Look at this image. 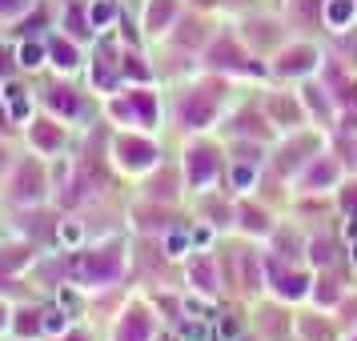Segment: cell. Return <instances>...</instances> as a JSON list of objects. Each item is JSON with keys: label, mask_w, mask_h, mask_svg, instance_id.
<instances>
[{"label": "cell", "mask_w": 357, "mask_h": 341, "mask_svg": "<svg viewBox=\"0 0 357 341\" xmlns=\"http://www.w3.org/2000/svg\"><path fill=\"white\" fill-rule=\"evenodd\" d=\"M157 157H161V149L153 145L149 137H132V132H125V137H116L113 141V161L125 169V173H149L153 165H157Z\"/></svg>", "instance_id": "obj_4"}, {"label": "cell", "mask_w": 357, "mask_h": 341, "mask_svg": "<svg viewBox=\"0 0 357 341\" xmlns=\"http://www.w3.org/2000/svg\"><path fill=\"white\" fill-rule=\"evenodd\" d=\"M189 281H193L201 293H217V265H213L209 257H193V265H189Z\"/></svg>", "instance_id": "obj_18"}, {"label": "cell", "mask_w": 357, "mask_h": 341, "mask_svg": "<svg viewBox=\"0 0 357 341\" xmlns=\"http://www.w3.org/2000/svg\"><path fill=\"white\" fill-rule=\"evenodd\" d=\"M181 341H205L209 338V325H205V317H189V321H181Z\"/></svg>", "instance_id": "obj_25"}, {"label": "cell", "mask_w": 357, "mask_h": 341, "mask_svg": "<svg viewBox=\"0 0 357 341\" xmlns=\"http://www.w3.org/2000/svg\"><path fill=\"white\" fill-rule=\"evenodd\" d=\"M33 8V0H0V20H20Z\"/></svg>", "instance_id": "obj_27"}, {"label": "cell", "mask_w": 357, "mask_h": 341, "mask_svg": "<svg viewBox=\"0 0 357 341\" xmlns=\"http://www.w3.org/2000/svg\"><path fill=\"white\" fill-rule=\"evenodd\" d=\"M337 177V169L325 161V165H313V173H309V185H329V181Z\"/></svg>", "instance_id": "obj_28"}, {"label": "cell", "mask_w": 357, "mask_h": 341, "mask_svg": "<svg viewBox=\"0 0 357 341\" xmlns=\"http://www.w3.org/2000/svg\"><path fill=\"white\" fill-rule=\"evenodd\" d=\"M24 129H29V149L36 157H61L65 153L68 132L61 125V116H33Z\"/></svg>", "instance_id": "obj_5"}, {"label": "cell", "mask_w": 357, "mask_h": 341, "mask_svg": "<svg viewBox=\"0 0 357 341\" xmlns=\"http://www.w3.org/2000/svg\"><path fill=\"white\" fill-rule=\"evenodd\" d=\"M217 338L233 341V338H237V321H221V325H217Z\"/></svg>", "instance_id": "obj_33"}, {"label": "cell", "mask_w": 357, "mask_h": 341, "mask_svg": "<svg viewBox=\"0 0 357 341\" xmlns=\"http://www.w3.org/2000/svg\"><path fill=\"white\" fill-rule=\"evenodd\" d=\"M317 65V52L309 49V45H297V49H289L285 52V56H281V73H285V77H301V73H309V68Z\"/></svg>", "instance_id": "obj_17"}, {"label": "cell", "mask_w": 357, "mask_h": 341, "mask_svg": "<svg viewBox=\"0 0 357 341\" xmlns=\"http://www.w3.org/2000/svg\"><path fill=\"white\" fill-rule=\"evenodd\" d=\"M273 113H277V116H289V121H293V116H297V105L281 97V100H273Z\"/></svg>", "instance_id": "obj_31"}, {"label": "cell", "mask_w": 357, "mask_h": 341, "mask_svg": "<svg viewBox=\"0 0 357 341\" xmlns=\"http://www.w3.org/2000/svg\"><path fill=\"white\" fill-rule=\"evenodd\" d=\"M253 181H257V173H253V165H237V169H233V185H237V189H249Z\"/></svg>", "instance_id": "obj_29"}, {"label": "cell", "mask_w": 357, "mask_h": 341, "mask_svg": "<svg viewBox=\"0 0 357 341\" xmlns=\"http://www.w3.org/2000/svg\"><path fill=\"white\" fill-rule=\"evenodd\" d=\"M17 341H36L45 338V309H13V329Z\"/></svg>", "instance_id": "obj_13"}, {"label": "cell", "mask_w": 357, "mask_h": 341, "mask_svg": "<svg viewBox=\"0 0 357 341\" xmlns=\"http://www.w3.org/2000/svg\"><path fill=\"white\" fill-rule=\"evenodd\" d=\"M309 249H313V261H317V265H325V261H329V245H325V241H313Z\"/></svg>", "instance_id": "obj_35"}, {"label": "cell", "mask_w": 357, "mask_h": 341, "mask_svg": "<svg viewBox=\"0 0 357 341\" xmlns=\"http://www.w3.org/2000/svg\"><path fill=\"white\" fill-rule=\"evenodd\" d=\"M209 241H213V233H209V229H197V233H193V245H201V249H205Z\"/></svg>", "instance_id": "obj_38"}, {"label": "cell", "mask_w": 357, "mask_h": 341, "mask_svg": "<svg viewBox=\"0 0 357 341\" xmlns=\"http://www.w3.org/2000/svg\"><path fill=\"white\" fill-rule=\"evenodd\" d=\"M354 13H357L354 0H329V4H325V24H329V29H345V24L354 20Z\"/></svg>", "instance_id": "obj_20"}, {"label": "cell", "mask_w": 357, "mask_h": 341, "mask_svg": "<svg viewBox=\"0 0 357 341\" xmlns=\"http://www.w3.org/2000/svg\"><path fill=\"white\" fill-rule=\"evenodd\" d=\"M241 217H245V229H265V217H261V213H253V209H245Z\"/></svg>", "instance_id": "obj_34"}, {"label": "cell", "mask_w": 357, "mask_h": 341, "mask_svg": "<svg viewBox=\"0 0 357 341\" xmlns=\"http://www.w3.org/2000/svg\"><path fill=\"white\" fill-rule=\"evenodd\" d=\"M189 245H193V233H185V229H173V233L165 237L169 257H185V253H189Z\"/></svg>", "instance_id": "obj_24"}, {"label": "cell", "mask_w": 357, "mask_h": 341, "mask_svg": "<svg viewBox=\"0 0 357 341\" xmlns=\"http://www.w3.org/2000/svg\"><path fill=\"white\" fill-rule=\"evenodd\" d=\"M121 73L132 77V81H149V68L141 65V56H137V52H125V56H121Z\"/></svg>", "instance_id": "obj_26"}, {"label": "cell", "mask_w": 357, "mask_h": 341, "mask_svg": "<svg viewBox=\"0 0 357 341\" xmlns=\"http://www.w3.org/2000/svg\"><path fill=\"white\" fill-rule=\"evenodd\" d=\"M73 321H68V309H45V338H61L68 333Z\"/></svg>", "instance_id": "obj_23"}, {"label": "cell", "mask_w": 357, "mask_h": 341, "mask_svg": "<svg viewBox=\"0 0 357 341\" xmlns=\"http://www.w3.org/2000/svg\"><path fill=\"white\" fill-rule=\"evenodd\" d=\"M89 81L97 93H116L121 81H125V73H121V61H113V49L109 45H100L97 61H93V73H89Z\"/></svg>", "instance_id": "obj_9"}, {"label": "cell", "mask_w": 357, "mask_h": 341, "mask_svg": "<svg viewBox=\"0 0 357 341\" xmlns=\"http://www.w3.org/2000/svg\"><path fill=\"white\" fill-rule=\"evenodd\" d=\"M269 273H273L277 293H281V297H301V293H305V285H309V277H305V273H285L277 261L269 265Z\"/></svg>", "instance_id": "obj_19"}, {"label": "cell", "mask_w": 357, "mask_h": 341, "mask_svg": "<svg viewBox=\"0 0 357 341\" xmlns=\"http://www.w3.org/2000/svg\"><path fill=\"white\" fill-rule=\"evenodd\" d=\"M56 341H93V338H89L84 329H77V325H73V329H68V333H61Z\"/></svg>", "instance_id": "obj_37"}, {"label": "cell", "mask_w": 357, "mask_h": 341, "mask_svg": "<svg viewBox=\"0 0 357 341\" xmlns=\"http://www.w3.org/2000/svg\"><path fill=\"white\" fill-rule=\"evenodd\" d=\"M173 20H177V0H149V8H145V29L149 33L161 36Z\"/></svg>", "instance_id": "obj_16"}, {"label": "cell", "mask_w": 357, "mask_h": 341, "mask_svg": "<svg viewBox=\"0 0 357 341\" xmlns=\"http://www.w3.org/2000/svg\"><path fill=\"white\" fill-rule=\"evenodd\" d=\"M0 84H4V81H0Z\"/></svg>", "instance_id": "obj_41"}, {"label": "cell", "mask_w": 357, "mask_h": 341, "mask_svg": "<svg viewBox=\"0 0 357 341\" xmlns=\"http://www.w3.org/2000/svg\"><path fill=\"white\" fill-rule=\"evenodd\" d=\"M241 61H245V56L237 52L233 40H217V45L209 49V65H217V68H237Z\"/></svg>", "instance_id": "obj_21"}, {"label": "cell", "mask_w": 357, "mask_h": 341, "mask_svg": "<svg viewBox=\"0 0 357 341\" xmlns=\"http://www.w3.org/2000/svg\"><path fill=\"white\" fill-rule=\"evenodd\" d=\"M45 109H49L52 116H61V121H77V116L84 113L81 105V93H73L68 84H52V89H45Z\"/></svg>", "instance_id": "obj_10"}, {"label": "cell", "mask_w": 357, "mask_h": 341, "mask_svg": "<svg viewBox=\"0 0 357 341\" xmlns=\"http://www.w3.org/2000/svg\"><path fill=\"white\" fill-rule=\"evenodd\" d=\"M13 165H17V161L8 157V149L0 145V181H8V173H13Z\"/></svg>", "instance_id": "obj_32"}, {"label": "cell", "mask_w": 357, "mask_h": 341, "mask_svg": "<svg viewBox=\"0 0 357 341\" xmlns=\"http://www.w3.org/2000/svg\"><path fill=\"white\" fill-rule=\"evenodd\" d=\"M217 173H221V161H217L213 149L201 145V149H189V153H185V177H189L193 189H205Z\"/></svg>", "instance_id": "obj_8"}, {"label": "cell", "mask_w": 357, "mask_h": 341, "mask_svg": "<svg viewBox=\"0 0 357 341\" xmlns=\"http://www.w3.org/2000/svg\"><path fill=\"white\" fill-rule=\"evenodd\" d=\"M113 341H153V317L137 305L125 309V317L113 329Z\"/></svg>", "instance_id": "obj_12"}, {"label": "cell", "mask_w": 357, "mask_h": 341, "mask_svg": "<svg viewBox=\"0 0 357 341\" xmlns=\"http://www.w3.org/2000/svg\"><path fill=\"white\" fill-rule=\"evenodd\" d=\"M354 341H357V338H354Z\"/></svg>", "instance_id": "obj_42"}, {"label": "cell", "mask_w": 357, "mask_h": 341, "mask_svg": "<svg viewBox=\"0 0 357 341\" xmlns=\"http://www.w3.org/2000/svg\"><path fill=\"white\" fill-rule=\"evenodd\" d=\"M109 116L121 121V125L157 129V121H161V100H157V93H149V89H129V93H121V97L109 100Z\"/></svg>", "instance_id": "obj_2"}, {"label": "cell", "mask_w": 357, "mask_h": 341, "mask_svg": "<svg viewBox=\"0 0 357 341\" xmlns=\"http://www.w3.org/2000/svg\"><path fill=\"white\" fill-rule=\"evenodd\" d=\"M49 65L56 68V73H65V77L77 73V68H81V45L65 33H52L49 36Z\"/></svg>", "instance_id": "obj_11"}, {"label": "cell", "mask_w": 357, "mask_h": 341, "mask_svg": "<svg viewBox=\"0 0 357 341\" xmlns=\"http://www.w3.org/2000/svg\"><path fill=\"white\" fill-rule=\"evenodd\" d=\"M121 273H125V245L121 241H105L97 249H77V257L68 261V277L84 289L116 285Z\"/></svg>", "instance_id": "obj_1"}, {"label": "cell", "mask_w": 357, "mask_h": 341, "mask_svg": "<svg viewBox=\"0 0 357 341\" xmlns=\"http://www.w3.org/2000/svg\"><path fill=\"white\" fill-rule=\"evenodd\" d=\"M84 17H89V29L93 33H109L116 20H121V8H116V0H89Z\"/></svg>", "instance_id": "obj_15"}, {"label": "cell", "mask_w": 357, "mask_h": 341, "mask_svg": "<svg viewBox=\"0 0 357 341\" xmlns=\"http://www.w3.org/2000/svg\"><path fill=\"white\" fill-rule=\"evenodd\" d=\"M161 341H181V333H177V338H173V333H165V338Z\"/></svg>", "instance_id": "obj_40"}, {"label": "cell", "mask_w": 357, "mask_h": 341, "mask_svg": "<svg viewBox=\"0 0 357 341\" xmlns=\"http://www.w3.org/2000/svg\"><path fill=\"white\" fill-rule=\"evenodd\" d=\"M49 173H45V165L36 161V157H24V161L13 165V173H8V197L24 205V209H33L40 205L45 197H49Z\"/></svg>", "instance_id": "obj_3"}, {"label": "cell", "mask_w": 357, "mask_h": 341, "mask_svg": "<svg viewBox=\"0 0 357 341\" xmlns=\"http://www.w3.org/2000/svg\"><path fill=\"white\" fill-rule=\"evenodd\" d=\"M341 205H345V213H349V217H357V185H354L345 197H341Z\"/></svg>", "instance_id": "obj_36"}, {"label": "cell", "mask_w": 357, "mask_h": 341, "mask_svg": "<svg viewBox=\"0 0 357 341\" xmlns=\"http://www.w3.org/2000/svg\"><path fill=\"white\" fill-rule=\"evenodd\" d=\"M345 241H349V245L357 241V217H349V221H345Z\"/></svg>", "instance_id": "obj_39"}, {"label": "cell", "mask_w": 357, "mask_h": 341, "mask_svg": "<svg viewBox=\"0 0 357 341\" xmlns=\"http://www.w3.org/2000/svg\"><path fill=\"white\" fill-rule=\"evenodd\" d=\"M56 245H61V249H68V253H77V249L84 245L81 221H61V225H56Z\"/></svg>", "instance_id": "obj_22"}, {"label": "cell", "mask_w": 357, "mask_h": 341, "mask_svg": "<svg viewBox=\"0 0 357 341\" xmlns=\"http://www.w3.org/2000/svg\"><path fill=\"white\" fill-rule=\"evenodd\" d=\"M17 68H24V73H36V68L49 65V40H36V36H29V40H20L17 45Z\"/></svg>", "instance_id": "obj_14"}, {"label": "cell", "mask_w": 357, "mask_h": 341, "mask_svg": "<svg viewBox=\"0 0 357 341\" xmlns=\"http://www.w3.org/2000/svg\"><path fill=\"white\" fill-rule=\"evenodd\" d=\"M8 329H13V305H8V301L0 297V338H4Z\"/></svg>", "instance_id": "obj_30"}, {"label": "cell", "mask_w": 357, "mask_h": 341, "mask_svg": "<svg viewBox=\"0 0 357 341\" xmlns=\"http://www.w3.org/2000/svg\"><path fill=\"white\" fill-rule=\"evenodd\" d=\"M0 105H4V116H8L13 125H29L33 113H36L33 89H24L17 77H4V84H0Z\"/></svg>", "instance_id": "obj_6"}, {"label": "cell", "mask_w": 357, "mask_h": 341, "mask_svg": "<svg viewBox=\"0 0 357 341\" xmlns=\"http://www.w3.org/2000/svg\"><path fill=\"white\" fill-rule=\"evenodd\" d=\"M181 125H189V129H209L213 116H217V97H213L209 89H193L189 97L181 100Z\"/></svg>", "instance_id": "obj_7"}]
</instances>
